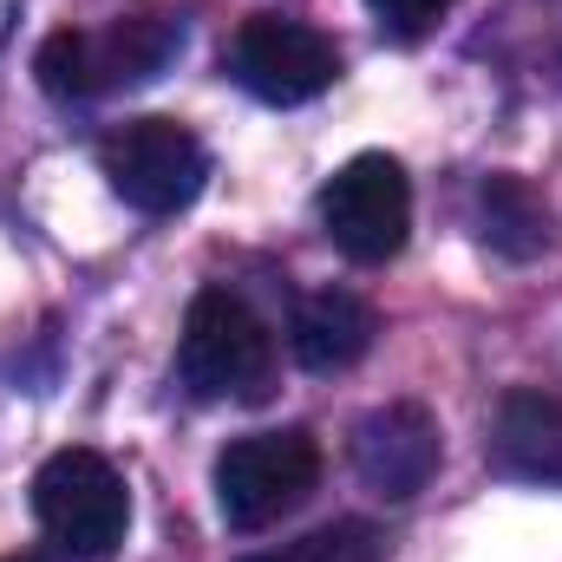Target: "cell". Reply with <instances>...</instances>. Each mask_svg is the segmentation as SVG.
<instances>
[{
  "instance_id": "obj_7",
  "label": "cell",
  "mask_w": 562,
  "mask_h": 562,
  "mask_svg": "<svg viewBox=\"0 0 562 562\" xmlns=\"http://www.w3.org/2000/svg\"><path fill=\"white\" fill-rule=\"evenodd\" d=\"M229 72L262 105H307L340 79V53L321 26L294 13H249L229 40Z\"/></svg>"
},
{
  "instance_id": "obj_14",
  "label": "cell",
  "mask_w": 562,
  "mask_h": 562,
  "mask_svg": "<svg viewBox=\"0 0 562 562\" xmlns=\"http://www.w3.org/2000/svg\"><path fill=\"white\" fill-rule=\"evenodd\" d=\"M0 562H46V557H0Z\"/></svg>"
},
{
  "instance_id": "obj_11",
  "label": "cell",
  "mask_w": 562,
  "mask_h": 562,
  "mask_svg": "<svg viewBox=\"0 0 562 562\" xmlns=\"http://www.w3.org/2000/svg\"><path fill=\"white\" fill-rule=\"evenodd\" d=\"M477 229H484V243L497 256L530 262L550 243V210H543V196L524 177H484L477 183Z\"/></svg>"
},
{
  "instance_id": "obj_4",
  "label": "cell",
  "mask_w": 562,
  "mask_h": 562,
  "mask_svg": "<svg viewBox=\"0 0 562 562\" xmlns=\"http://www.w3.org/2000/svg\"><path fill=\"white\" fill-rule=\"evenodd\" d=\"M314 484H321V445L301 425L229 438L223 458H216V510L243 537L281 524L288 510H301L314 497Z\"/></svg>"
},
{
  "instance_id": "obj_6",
  "label": "cell",
  "mask_w": 562,
  "mask_h": 562,
  "mask_svg": "<svg viewBox=\"0 0 562 562\" xmlns=\"http://www.w3.org/2000/svg\"><path fill=\"white\" fill-rule=\"evenodd\" d=\"M321 229L334 236V249L347 262H393L413 236V177L400 157L386 150H360L347 157L327 183H321Z\"/></svg>"
},
{
  "instance_id": "obj_5",
  "label": "cell",
  "mask_w": 562,
  "mask_h": 562,
  "mask_svg": "<svg viewBox=\"0 0 562 562\" xmlns=\"http://www.w3.org/2000/svg\"><path fill=\"white\" fill-rule=\"evenodd\" d=\"M99 170L112 196H125L144 216H177L203 196L210 183V150L183 119H125L119 132L99 138Z\"/></svg>"
},
{
  "instance_id": "obj_8",
  "label": "cell",
  "mask_w": 562,
  "mask_h": 562,
  "mask_svg": "<svg viewBox=\"0 0 562 562\" xmlns=\"http://www.w3.org/2000/svg\"><path fill=\"white\" fill-rule=\"evenodd\" d=\"M353 477L367 491H380L386 504H406L419 497L445 458L438 445V419L425 413L419 400H393V406H373L367 419L353 425Z\"/></svg>"
},
{
  "instance_id": "obj_10",
  "label": "cell",
  "mask_w": 562,
  "mask_h": 562,
  "mask_svg": "<svg viewBox=\"0 0 562 562\" xmlns=\"http://www.w3.org/2000/svg\"><path fill=\"white\" fill-rule=\"evenodd\" d=\"M491 451L510 477L562 484V400L550 393H504L491 419Z\"/></svg>"
},
{
  "instance_id": "obj_13",
  "label": "cell",
  "mask_w": 562,
  "mask_h": 562,
  "mask_svg": "<svg viewBox=\"0 0 562 562\" xmlns=\"http://www.w3.org/2000/svg\"><path fill=\"white\" fill-rule=\"evenodd\" d=\"M373 7V20L386 26V33H400V40H419V33H431L458 0H367Z\"/></svg>"
},
{
  "instance_id": "obj_12",
  "label": "cell",
  "mask_w": 562,
  "mask_h": 562,
  "mask_svg": "<svg viewBox=\"0 0 562 562\" xmlns=\"http://www.w3.org/2000/svg\"><path fill=\"white\" fill-rule=\"evenodd\" d=\"M386 557V543H380V530L373 524H327V530H307L301 543H288V550H262V557H243V562H380Z\"/></svg>"
},
{
  "instance_id": "obj_2",
  "label": "cell",
  "mask_w": 562,
  "mask_h": 562,
  "mask_svg": "<svg viewBox=\"0 0 562 562\" xmlns=\"http://www.w3.org/2000/svg\"><path fill=\"white\" fill-rule=\"evenodd\" d=\"M33 517L66 557H112L132 530V491L105 451L66 445L33 471Z\"/></svg>"
},
{
  "instance_id": "obj_1",
  "label": "cell",
  "mask_w": 562,
  "mask_h": 562,
  "mask_svg": "<svg viewBox=\"0 0 562 562\" xmlns=\"http://www.w3.org/2000/svg\"><path fill=\"white\" fill-rule=\"evenodd\" d=\"M177 373L196 400H269L276 386V334L236 288H196L177 340Z\"/></svg>"
},
{
  "instance_id": "obj_3",
  "label": "cell",
  "mask_w": 562,
  "mask_h": 562,
  "mask_svg": "<svg viewBox=\"0 0 562 562\" xmlns=\"http://www.w3.org/2000/svg\"><path fill=\"white\" fill-rule=\"evenodd\" d=\"M183 46L177 20H112V26H59L46 33L33 72L53 99H99L112 86L157 79Z\"/></svg>"
},
{
  "instance_id": "obj_9",
  "label": "cell",
  "mask_w": 562,
  "mask_h": 562,
  "mask_svg": "<svg viewBox=\"0 0 562 562\" xmlns=\"http://www.w3.org/2000/svg\"><path fill=\"white\" fill-rule=\"evenodd\" d=\"M373 340H380V314L353 288H314V294H301V307L288 321V347L307 373H347L373 353Z\"/></svg>"
}]
</instances>
